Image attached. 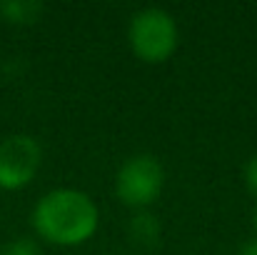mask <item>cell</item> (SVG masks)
Instances as JSON below:
<instances>
[{
	"mask_svg": "<svg viewBox=\"0 0 257 255\" xmlns=\"http://www.w3.org/2000/svg\"><path fill=\"white\" fill-rule=\"evenodd\" d=\"M100 210L95 200L75 188H55L33 208L35 233L53 245H80L97 230Z\"/></svg>",
	"mask_w": 257,
	"mask_h": 255,
	"instance_id": "1",
	"label": "cell"
},
{
	"mask_svg": "<svg viewBox=\"0 0 257 255\" xmlns=\"http://www.w3.org/2000/svg\"><path fill=\"white\" fill-rule=\"evenodd\" d=\"M127 43L145 63H165L180 43L177 23L163 8H143L130 18Z\"/></svg>",
	"mask_w": 257,
	"mask_h": 255,
	"instance_id": "2",
	"label": "cell"
},
{
	"mask_svg": "<svg viewBox=\"0 0 257 255\" xmlns=\"http://www.w3.org/2000/svg\"><path fill=\"white\" fill-rule=\"evenodd\" d=\"M165 173L155 155L140 153L127 158L115 178V193L117 198L130 208H148L155 203L163 193Z\"/></svg>",
	"mask_w": 257,
	"mask_h": 255,
	"instance_id": "3",
	"label": "cell"
},
{
	"mask_svg": "<svg viewBox=\"0 0 257 255\" xmlns=\"http://www.w3.org/2000/svg\"><path fill=\"white\" fill-rule=\"evenodd\" d=\"M43 150L33 135L15 133L0 140V190L25 188L40 170Z\"/></svg>",
	"mask_w": 257,
	"mask_h": 255,
	"instance_id": "4",
	"label": "cell"
},
{
	"mask_svg": "<svg viewBox=\"0 0 257 255\" xmlns=\"http://www.w3.org/2000/svg\"><path fill=\"white\" fill-rule=\"evenodd\" d=\"M43 13V3L38 0H5L0 3V18L13 25H33Z\"/></svg>",
	"mask_w": 257,
	"mask_h": 255,
	"instance_id": "5",
	"label": "cell"
},
{
	"mask_svg": "<svg viewBox=\"0 0 257 255\" xmlns=\"http://www.w3.org/2000/svg\"><path fill=\"white\" fill-rule=\"evenodd\" d=\"M5 255H40V250H38V245H35L33 240L18 238V240H13V243L5 248Z\"/></svg>",
	"mask_w": 257,
	"mask_h": 255,
	"instance_id": "6",
	"label": "cell"
},
{
	"mask_svg": "<svg viewBox=\"0 0 257 255\" xmlns=\"http://www.w3.org/2000/svg\"><path fill=\"white\" fill-rule=\"evenodd\" d=\"M245 180H247V188L252 190V195L257 198V155L247 163V168H245Z\"/></svg>",
	"mask_w": 257,
	"mask_h": 255,
	"instance_id": "7",
	"label": "cell"
},
{
	"mask_svg": "<svg viewBox=\"0 0 257 255\" xmlns=\"http://www.w3.org/2000/svg\"><path fill=\"white\" fill-rule=\"evenodd\" d=\"M242 255H257V238H252V240L242 248Z\"/></svg>",
	"mask_w": 257,
	"mask_h": 255,
	"instance_id": "8",
	"label": "cell"
},
{
	"mask_svg": "<svg viewBox=\"0 0 257 255\" xmlns=\"http://www.w3.org/2000/svg\"><path fill=\"white\" fill-rule=\"evenodd\" d=\"M255 228H257V213H255Z\"/></svg>",
	"mask_w": 257,
	"mask_h": 255,
	"instance_id": "9",
	"label": "cell"
}]
</instances>
